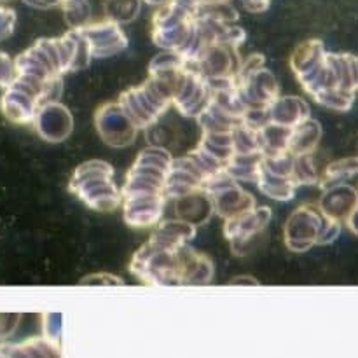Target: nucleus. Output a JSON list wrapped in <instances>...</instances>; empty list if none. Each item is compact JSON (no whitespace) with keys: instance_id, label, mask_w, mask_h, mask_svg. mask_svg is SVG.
<instances>
[{"instance_id":"obj_1","label":"nucleus","mask_w":358,"mask_h":358,"mask_svg":"<svg viewBox=\"0 0 358 358\" xmlns=\"http://www.w3.org/2000/svg\"><path fill=\"white\" fill-rule=\"evenodd\" d=\"M191 245L170 247L149 238L133 255L129 271L147 285H187L189 275L198 259Z\"/></svg>"},{"instance_id":"obj_2","label":"nucleus","mask_w":358,"mask_h":358,"mask_svg":"<svg viewBox=\"0 0 358 358\" xmlns=\"http://www.w3.org/2000/svg\"><path fill=\"white\" fill-rule=\"evenodd\" d=\"M69 189L96 212H112L122 203V194L114 182V168L101 159L77 166Z\"/></svg>"},{"instance_id":"obj_3","label":"nucleus","mask_w":358,"mask_h":358,"mask_svg":"<svg viewBox=\"0 0 358 358\" xmlns=\"http://www.w3.org/2000/svg\"><path fill=\"white\" fill-rule=\"evenodd\" d=\"M171 163L173 157L163 147L150 145L140 150L135 163L129 168L124 187L121 189L122 198L164 194Z\"/></svg>"},{"instance_id":"obj_4","label":"nucleus","mask_w":358,"mask_h":358,"mask_svg":"<svg viewBox=\"0 0 358 358\" xmlns=\"http://www.w3.org/2000/svg\"><path fill=\"white\" fill-rule=\"evenodd\" d=\"M117 101L138 129L152 126L171 105V98L150 77L140 86L124 91Z\"/></svg>"},{"instance_id":"obj_5","label":"nucleus","mask_w":358,"mask_h":358,"mask_svg":"<svg viewBox=\"0 0 358 358\" xmlns=\"http://www.w3.org/2000/svg\"><path fill=\"white\" fill-rule=\"evenodd\" d=\"M194 30V14L177 3H168L154 16V44L164 51L182 52Z\"/></svg>"},{"instance_id":"obj_6","label":"nucleus","mask_w":358,"mask_h":358,"mask_svg":"<svg viewBox=\"0 0 358 358\" xmlns=\"http://www.w3.org/2000/svg\"><path fill=\"white\" fill-rule=\"evenodd\" d=\"M203 191L212 199L217 215L226 220L238 215V213L257 208L254 196L241 189L240 182L234 180L226 170L206 178L205 184H203Z\"/></svg>"},{"instance_id":"obj_7","label":"nucleus","mask_w":358,"mask_h":358,"mask_svg":"<svg viewBox=\"0 0 358 358\" xmlns=\"http://www.w3.org/2000/svg\"><path fill=\"white\" fill-rule=\"evenodd\" d=\"M325 215L313 205H303L294 210L285 222L283 241L290 252L303 254L318 245V236L324 227Z\"/></svg>"},{"instance_id":"obj_8","label":"nucleus","mask_w":358,"mask_h":358,"mask_svg":"<svg viewBox=\"0 0 358 358\" xmlns=\"http://www.w3.org/2000/svg\"><path fill=\"white\" fill-rule=\"evenodd\" d=\"M241 65V59L238 56V49L229 48L222 42L208 45L201 55L196 56L192 62L185 63V66L205 80H219V79H236V72Z\"/></svg>"},{"instance_id":"obj_9","label":"nucleus","mask_w":358,"mask_h":358,"mask_svg":"<svg viewBox=\"0 0 358 358\" xmlns=\"http://www.w3.org/2000/svg\"><path fill=\"white\" fill-rule=\"evenodd\" d=\"M94 124L101 140L107 145L117 147V149L131 145L138 133V128L129 119L119 101H108L103 107L98 108L94 115Z\"/></svg>"},{"instance_id":"obj_10","label":"nucleus","mask_w":358,"mask_h":358,"mask_svg":"<svg viewBox=\"0 0 358 358\" xmlns=\"http://www.w3.org/2000/svg\"><path fill=\"white\" fill-rule=\"evenodd\" d=\"M271 217L273 213L268 206H259V208L248 210V212L238 213L227 219L224 224V234L234 254H245L252 240L266 229Z\"/></svg>"},{"instance_id":"obj_11","label":"nucleus","mask_w":358,"mask_h":358,"mask_svg":"<svg viewBox=\"0 0 358 358\" xmlns=\"http://www.w3.org/2000/svg\"><path fill=\"white\" fill-rule=\"evenodd\" d=\"M210 100H212V91H210L208 83L198 72L185 66L171 105L185 117L198 119L201 112L208 107Z\"/></svg>"},{"instance_id":"obj_12","label":"nucleus","mask_w":358,"mask_h":358,"mask_svg":"<svg viewBox=\"0 0 358 358\" xmlns=\"http://www.w3.org/2000/svg\"><path fill=\"white\" fill-rule=\"evenodd\" d=\"M34 128L42 140L59 143L70 136L73 129V117L69 108L59 101L44 103L37 110L34 119Z\"/></svg>"},{"instance_id":"obj_13","label":"nucleus","mask_w":358,"mask_h":358,"mask_svg":"<svg viewBox=\"0 0 358 358\" xmlns=\"http://www.w3.org/2000/svg\"><path fill=\"white\" fill-rule=\"evenodd\" d=\"M79 30L86 38L93 58H110L128 48V38L115 21L107 20L101 23L87 24Z\"/></svg>"},{"instance_id":"obj_14","label":"nucleus","mask_w":358,"mask_h":358,"mask_svg":"<svg viewBox=\"0 0 358 358\" xmlns=\"http://www.w3.org/2000/svg\"><path fill=\"white\" fill-rule=\"evenodd\" d=\"M238 93L245 107H271L280 98V87L276 77L268 69H261L243 79L236 80Z\"/></svg>"},{"instance_id":"obj_15","label":"nucleus","mask_w":358,"mask_h":358,"mask_svg":"<svg viewBox=\"0 0 358 358\" xmlns=\"http://www.w3.org/2000/svg\"><path fill=\"white\" fill-rule=\"evenodd\" d=\"M205 180L206 175L203 173L201 168L198 166V163L189 154L184 157H177L171 163L164 194H166V198L178 199L182 196L191 194V192L201 191Z\"/></svg>"},{"instance_id":"obj_16","label":"nucleus","mask_w":358,"mask_h":358,"mask_svg":"<svg viewBox=\"0 0 358 358\" xmlns=\"http://www.w3.org/2000/svg\"><path fill=\"white\" fill-rule=\"evenodd\" d=\"M166 196H128L122 198L124 220L131 227H149L159 222L166 205Z\"/></svg>"},{"instance_id":"obj_17","label":"nucleus","mask_w":358,"mask_h":358,"mask_svg":"<svg viewBox=\"0 0 358 358\" xmlns=\"http://www.w3.org/2000/svg\"><path fill=\"white\" fill-rule=\"evenodd\" d=\"M318 208L327 219L336 222H346L358 208V192L350 184H334L324 189Z\"/></svg>"},{"instance_id":"obj_18","label":"nucleus","mask_w":358,"mask_h":358,"mask_svg":"<svg viewBox=\"0 0 358 358\" xmlns=\"http://www.w3.org/2000/svg\"><path fill=\"white\" fill-rule=\"evenodd\" d=\"M325 55L327 52H325L324 44L317 41V38L315 41H306L294 51L292 58H290V66H292L301 86L304 87L313 79L315 73L324 65Z\"/></svg>"},{"instance_id":"obj_19","label":"nucleus","mask_w":358,"mask_h":358,"mask_svg":"<svg viewBox=\"0 0 358 358\" xmlns=\"http://www.w3.org/2000/svg\"><path fill=\"white\" fill-rule=\"evenodd\" d=\"M175 213H177L178 220H184V222L198 227L208 222L215 210H213L212 199L201 189V191L191 192V194L175 199Z\"/></svg>"},{"instance_id":"obj_20","label":"nucleus","mask_w":358,"mask_h":358,"mask_svg":"<svg viewBox=\"0 0 358 358\" xmlns=\"http://www.w3.org/2000/svg\"><path fill=\"white\" fill-rule=\"evenodd\" d=\"M273 124L294 129L311 117L310 105L299 96H280L269 107Z\"/></svg>"},{"instance_id":"obj_21","label":"nucleus","mask_w":358,"mask_h":358,"mask_svg":"<svg viewBox=\"0 0 358 358\" xmlns=\"http://www.w3.org/2000/svg\"><path fill=\"white\" fill-rule=\"evenodd\" d=\"M322 135H324V129H322L320 122L310 117L303 124L292 129L289 152L292 156H311L317 150Z\"/></svg>"},{"instance_id":"obj_22","label":"nucleus","mask_w":358,"mask_h":358,"mask_svg":"<svg viewBox=\"0 0 358 358\" xmlns=\"http://www.w3.org/2000/svg\"><path fill=\"white\" fill-rule=\"evenodd\" d=\"M196 233H198V227L184 220H163L157 224L152 238L170 247H184V245H189V241L194 240Z\"/></svg>"},{"instance_id":"obj_23","label":"nucleus","mask_w":358,"mask_h":358,"mask_svg":"<svg viewBox=\"0 0 358 358\" xmlns=\"http://www.w3.org/2000/svg\"><path fill=\"white\" fill-rule=\"evenodd\" d=\"M257 135L261 154L264 157H275L289 152L292 129L269 122V124L264 126L261 131H257Z\"/></svg>"},{"instance_id":"obj_24","label":"nucleus","mask_w":358,"mask_h":358,"mask_svg":"<svg viewBox=\"0 0 358 358\" xmlns=\"http://www.w3.org/2000/svg\"><path fill=\"white\" fill-rule=\"evenodd\" d=\"M257 187L262 194H266L268 198L275 199V201H290L296 194L297 184L292 180V178L285 177H276V175L268 173V171L262 168L259 170L257 175Z\"/></svg>"},{"instance_id":"obj_25","label":"nucleus","mask_w":358,"mask_h":358,"mask_svg":"<svg viewBox=\"0 0 358 358\" xmlns=\"http://www.w3.org/2000/svg\"><path fill=\"white\" fill-rule=\"evenodd\" d=\"M198 122L201 126L203 133H233L234 128L241 124L240 121L229 117L226 112H222L217 105H213L212 100H210L208 107L201 112Z\"/></svg>"},{"instance_id":"obj_26","label":"nucleus","mask_w":358,"mask_h":358,"mask_svg":"<svg viewBox=\"0 0 358 358\" xmlns=\"http://www.w3.org/2000/svg\"><path fill=\"white\" fill-rule=\"evenodd\" d=\"M262 154H252V156H240L234 154L227 163L226 171L236 182H257L259 170L262 164Z\"/></svg>"},{"instance_id":"obj_27","label":"nucleus","mask_w":358,"mask_h":358,"mask_svg":"<svg viewBox=\"0 0 358 358\" xmlns=\"http://www.w3.org/2000/svg\"><path fill=\"white\" fill-rule=\"evenodd\" d=\"M358 175V157H345L338 159L325 168L322 187H331L334 184H345V180Z\"/></svg>"},{"instance_id":"obj_28","label":"nucleus","mask_w":358,"mask_h":358,"mask_svg":"<svg viewBox=\"0 0 358 358\" xmlns=\"http://www.w3.org/2000/svg\"><path fill=\"white\" fill-rule=\"evenodd\" d=\"M140 13V0H107L105 14L115 23H129Z\"/></svg>"},{"instance_id":"obj_29","label":"nucleus","mask_w":358,"mask_h":358,"mask_svg":"<svg viewBox=\"0 0 358 358\" xmlns=\"http://www.w3.org/2000/svg\"><path fill=\"white\" fill-rule=\"evenodd\" d=\"M233 147H234V154H240V156L261 154L257 131L247 128L243 122L238 124L233 131Z\"/></svg>"},{"instance_id":"obj_30","label":"nucleus","mask_w":358,"mask_h":358,"mask_svg":"<svg viewBox=\"0 0 358 358\" xmlns=\"http://www.w3.org/2000/svg\"><path fill=\"white\" fill-rule=\"evenodd\" d=\"M62 6L63 13H65V21L72 27V30H79V28L87 27V21H90L91 16L87 0H65Z\"/></svg>"},{"instance_id":"obj_31","label":"nucleus","mask_w":358,"mask_h":358,"mask_svg":"<svg viewBox=\"0 0 358 358\" xmlns=\"http://www.w3.org/2000/svg\"><path fill=\"white\" fill-rule=\"evenodd\" d=\"M292 180L299 185H317L320 184L317 168H315L311 156H294Z\"/></svg>"},{"instance_id":"obj_32","label":"nucleus","mask_w":358,"mask_h":358,"mask_svg":"<svg viewBox=\"0 0 358 358\" xmlns=\"http://www.w3.org/2000/svg\"><path fill=\"white\" fill-rule=\"evenodd\" d=\"M292 166L294 156L290 152L275 157H262V168H264L268 173L276 175V177L292 178Z\"/></svg>"},{"instance_id":"obj_33","label":"nucleus","mask_w":358,"mask_h":358,"mask_svg":"<svg viewBox=\"0 0 358 358\" xmlns=\"http://www.w3.org/2000/svg\"><path fill=\"white\" fill-rule=\"evenodd\" d=\"M24 343H27L28 350H30L31 358H62V355H59V346H55L48 339L42 338V336L28 338L24 339Z\"/></svg>"},{"instance_id":"obj_34","label":"nucleus","mask_w":358,"mask_h":358,"mask_svg":"<svg viewBox=\"0 0 358 358\" xmlns=\"http://www.w3.org/2000/svg\"><path fill=\"white\" fill-rule=\"evenodd\" d=\"M247 128L254 129V131H261L264 126L271 122V115H269V107H248L245 110L243 119H241Z\"/></svg>"},{"instance_id":"obj_35","label":"nucleus","mask_w":358,"mask_h":358,"mask_svg":"<svg viewBox=\"0 0 358 358\" xmlns=\"http://www.w3.org/2000/svg\"><path fill=\"white\" fill-rule=\"evenodd\" d=\"M59 331H62V315L48 313L44 315V336L55 346H59Z\"/></svg>"},{"instance_id":"obj_36","label":"nucleus","mask_w":358,"mask_h":358,"mask_svg":"<svg viewBox=\"0 0 358 358\" xmlns=\"http://www.w3.org/2000/svg\"><path fill=\"white\" fill-rule=\"evenodd\" d=\"M16 79V66L9 55L0 51V87H9Z\"/></svg>"},{"instance_id":"obj_37","label":"nucleus","mask_w":358,"mask_h":358,"mask_svg":"<svg viewBox=\"0 0 358 358\" xmlns=\"http://www.w3.org/2000/svg\"><path fill=\"white\" fill-rule=\"evenodd\" d=\"M0 358H31L27 343H0Z\"/></svg>"},{"instance_id":"obj_38","label":"nucleus","mask_w":358,"mask_h":358,"mask_svg":"<svg viewBox=\"0 0 358 358\" xmlns=\"http://www.w3.org/2000/svg\"><path fill=\"white\" fill-rule=\"evenodd\" d=\"M16 27V13L9 7L0 6V41L10 37Z\"/></svg>"},{"instance_id":"obj_39","label":"nucleus","mask_w":358,"mask_h":358,"mask_svg":"<svg viewBox=\"0 0 358 358\" xmlns=\"http://www.w3.org/2000/svg\"><path fill=\"white\" fill-rule=\"evenodd\" d=\"M264 56L262 55H250L247 59H243L236 72V80L243 79V77L250 76V73L257 72V70L264 69Z\"/></svg>"},{"instance_id":"obj_40","label":"nucleus","mask_w":358,"mask_h":358,"mask_svg":"<svg viewBox=\"0 0 358 358\" xmlns=\"http://www.w3.org/2000/svg\"><path fill=\"white\" fill-rule=\"evenodd\" d=\"M339 234H341V222H336V220L325 217L324 227H322V233L318 236V245L334 243Z\"/></svg>"},{"instance_id":"obj_41","label":"nucleus","mask_w":358,"mask_h":358,"mask_svg":"<svg viewBox=\"0 0 358 358\" xmlns=\"http://www.w3.org/2000/svg\"><path fill=\"white\" fill-rule=\"evenodd\" d=\"M20 313H0V343L9 338L20 324Z\"/></svg>"},{"instance_id":"obj_42","label":"nucleus","mask_w":358,"mask_h":358,"mask_svg":"<svg viewBox=\"0 0 358 358\" xmlns=\"http://www.w3.org/2000/svg\"><path fill=\"white\" fill-rule=\"evenodd\" d=\"M24 3L31 7H38V9H45V7L58 6V3H63L65 0H23Z\"/></svg>"},{"instance_id":"obj_43","label":"nucleus","mask_w":358,"mask_h":358,"mask_svg":"<svg viewBox=\"0 0 358 358\" xmlns=\"http://www.w3.org/2000/svg\"><path fill=\"white\" fill-rule=\"evenodd\" d=\"M346 224H348L350 231H352L353 234H357V236H358V208L352 213V217H350V219L346 220Z\"/></svg>"},{"instance_id":"obj_44","label":"nucleus","mask_w":358,"mask_h":358,"mask_svg":"<svg viewBox=\"0 0 358 358\" xmlns=\"http://www.w3.org/2000/svg\"><path fill=\"white\" fill-rule=\"evenodd\" d=\"M357 84H358V56H357Z\"/></svg>"}]
</instances>
